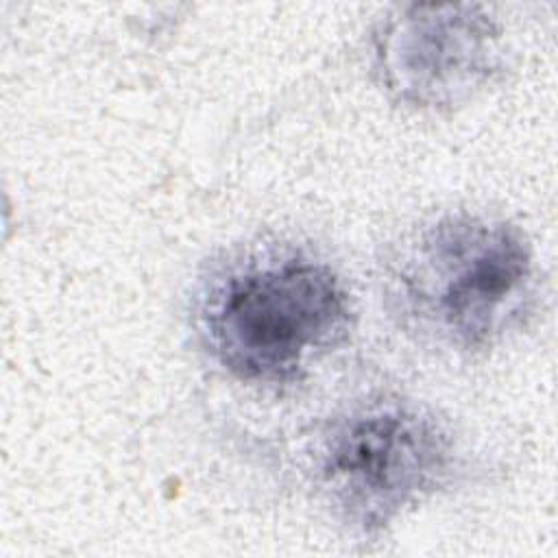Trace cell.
Returning <instances> with one entry per match:
<instances>
[{"label":"cell","instance_id":"obj_4","mask_svg":"<svg viewBox=\"0 0 558 558\" xmlns=\"http://www.w3.org/2000/svg\"><path fill=\"white\" fill-rule=\"evenodd\" d=\"M373 59L395 102L447 111L501 72V28L477 4H408L377 28Z\"/></svg>","mask_w":558,"mask_h":558},{"label":"cell","instance_id":"obj_2","mask_svg":"<svg viewBox=\"0 0 558 558\" xmlns=\"http://www.w3.org/2000/svg\"><path fill=\"white\" fill-rule=\"evenodd\" d=\"M351 301L333 268L303 251H262L218 270L198 296L211 357L246 384L283 386L338 349Z\"/></svg>","mask_w":558,"mask_h":558},{"label":"cell","instance_id":"obj_1","mask_svg":"<svg viewBox=\"0 0 558 558\" xmlns=\"http://www.w3.org/2000/svg\"><path fill=\"white\" fill-rule=\"evenodd\" d=\"M532 244L508 220L456 211L412 231L388 259L386 296L403 329L458 355L495 347L530 312Z\"/></svg>","mask_w":558,"mask_h":558},{"label":"cell","instance_id":"obj_3","mask_svg":"<svg viewBox=\"0 0 558 558\" xmlns=\"http://www.w3.org/2000/svg\"><path fill=\"white\" fill-rule=\"evenodd\" d=\"M458 466L451 432L425 405L377 397L353 405L320 434L314 480L331 514L377 536L445 488Z\"/></svg>","mask_w":558,"mask_h":558}]
</instances>
